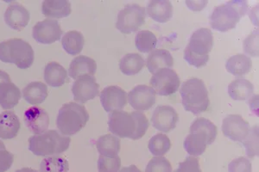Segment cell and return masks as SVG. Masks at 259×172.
<instances>
[{
    "label": "cell",
    "instance_id": "obj_10",
    "mask_svg": "<svg viewBox=\"0 0 259 172\" xmlns=\"http://www.w3.org/2000/svg\"><path fill=\"white\" fill-rule=\"evenodd\" d=\"M150 87L159 96H170L179 90L181 81L176 72L171 68L157 71L150 79Z\"/></svg>",
    "mask_w": 259,
    "mask_h": 172
},
{
    "label": "cell",
    "instance_id": "obj_11",
    "mask_svg": "<svg viewBox=\"0 0 259 172\" xmlns=\"http://www.w3.org/2000/svg\"><path fill=\"white\" fill-rule=\"evenodd\" d=\"M32 35L38 43L52 44L61 39L62 29L58 21L48 18L33 27Z\"/></svg>",
    "mask_w": 259,
    "mask_h": 172
},
{
    "label": "cell",
    "instance_id": "obj_6",
    "mask_svg": "<svg viewBox=\"0 0 259 172\" xmlns=\"http://www.w3.org/2000/svg\"><path fill=\"white\" fill-rule=\"evenodd\" d=\"M182 103L186 111L194 114L203 113L209 107L208 91L206 85L197 78L188 79L180 89Z\"/></svg>",
    "mask_w": 259,
    "mask_h": 172
},
{
    "label": "cell",
    "instance_id": "obj_37",
    "mask_svg": "<svg viewBox=\"0 0 259 172\" xmlns=\"http://www.w3.org/2000/svg\"><path fill=\"white\" fill-rule=\"evenodd\" d=\"M145 172H172V166L168 159L163 157H156L148 163Z\"/></svg>",
    "mask_w": 259,
    "mask_h": 172
},
{
    "label": "cell",
    "instance_id": "obj_2",
    "mask_svg": "<svg viewBox=\"0 0 259 172\" xmlns=\"http://www.w3.org/2000/svg\"><path fill=\"white\" fill-rule=\"evenodd\" d=\"M189 131L183 146L186 152L194 157L203 154L206 146L214 142L218 134L217 127L203 117L194 120Z\"/></svg>",
    "mask_w": 259,
    "mask_h": 172
},
{
    "label": "cell",
    "instance_id": "obj_3",
    "mask_svg": "<svg viewBox=\"0 0 259 172\" xmlns=\"http://www.w3.org/2000/svg\"><path fill=\"white\" fill-rule=\"evenodd\" d=\"M248 12L246 1L233 0L215 7L210 16V25L220 32L235 29L241 18Z\"/></svg>",
    "mask_w": 259,
    "mask_h": 172
},
{
    "label": "cell",
    "instance_id": "obj_1",
    "mask_svg": "<svg viewBox=\"0 0 259 172\" xmlns=\"http://www.w3.org/2000/svg\"><path fill=\"white\" fill-rule=\"evenodd\" d=\"M149 121L139 111L128 113L118 110L112 112L108 120L109 131L117 137L137 140L141 139L149 129Z\"/></svg>",
    "mask_w": 259,
    "mask_h": 172
},
{
    "label": "cell",
    "instance_id": "obj_14",
    "mask_svg": "<svg viewBox=\"0 0 259 172\" xmlns=\"http://www.w3.org/2000/svg\"><path fill=\"white\" fill-rule=\"evenodd\" d=\"M72 92L74 101L85 103L89 100L95 99L100 93V85L94 76H82L75 79Z\"/></svg>",
    "mask_w": 259,
    "mask_h": 172
},
{
    "label": "cell",
    "instance_id": "obj_24",
    "mask_svg": "<svg viewBox=\"0 0 259 172\" xmlns=\"http://www.w3.org/2000/svg\"><path fill=\"white\" fill-rule=\"evenodd\" d=\"M71 3L67 0H46L41 6L42 14L49 19L67 18L71 14Z\"/></svg>",
    "mask_w": 259,
    "mask_h": 172
},
{
    "label": "cell",
    "instance_id": "obj_29",
    "mask_svg": "<svg viewBox=\"0 0 259 172\" xmlns=\"http://www.w3.org/2000/svg\"><path fill=\"white\" fill-rule=\"evenodd\" d=\"M96 146L100 155L113 158L120 151V139L113 134H105L98 139Z\"/></svg>",
    "mask_w": 259,
    "mask_h": 172
},
{
    "label": "cell",
    "instance_id": "obj_21",
    "mask_svg": "<svg viewBox=\"0 0 259 172\" xmlns=\"http://www.w3.org/2000/svg\"><path fill=\"white\" fill-rule=\"evenodd\" d=\"M146 12L156 23L165 24L173 17V6L168 0H152L148 3Z\"/></svg>",
    "mask_w": 259,
    "mask_h": 172
},
{
    "label": "cell",
    "instance_id": "obj_13",
    "mask_svg": "<svg viewBox=\"0 0 259 172\" xmlns=\"http://www.w3.org/2000/svg\"><path fill=\"white\" fill-rule=\"evenodd\" d=\"M20 99V89L12 83L8 73L0 70V106L8 110L18 105Z\"/></svg>",
    "mask_w": 259,
    "mask_h": 172
},
{
    "label": "cell",
    "instance_id": "obj_41",
    "mask_svg": "<svg viewBox=\"0 0 259 172\" xmlns=\"http://www.w3.org/2000/svg\"><path fill=\"white\" fill-rule=\"evenodd\" d=\"M14 161V156L6 148L0 149V172H6L11 169Z\"/></svg>",
    "mask_w": 259,
    "mask_h": 172
},
{
    "label": "cell",
    "instance_id": "obj_20",
    "mask_svg": "<svg viewBox=\"0 0 259 172\" xmlns=\"http://www.w3.org/2000/svg\"><path fill=\"white\" fill-rule=\"evenodd\" d=\"M97 64L95 60L88 56H77L71 62L68 74L71 79H77L82 76H95Z\"/></svg>",
    "mask_w": 259,
    "mask_h": 172
},
{
    "label": "cell",
    "instance_id": "obj_36",
    "mask_svg": "<svg viewBox=\"0 0 259 172\" xmlns=\"http://www.w3.org/2000/svg\"><path fill=\"white\" fill-rule=\"evenodd\" d=\"M120 167L121 159L118 156L111 158L100 155L98 159L99 172H118Z\"/></svg>",
    "mask_w": 259,
    "mask_h": 172
},
{
    "label": "cell",
    "instance_id": "obj_44",
    "mask_svg": "<svg viewBox=\"0 0 259 172\" xmlns=\"http://www.w3.org/2000/svg\"><path fill=\"white\" fill-rule=\"evenodd\" d=\"M16 172H38L36 169H33L31 168H28V167H25V168H22V169H18V170H16Z\"/></svg>",
    "mask_w": 259,
    "mask_h": 172
},
{
    "label": "cell",
    "instance_id": "obj_38",
    "mask_svg": "<svg viewBox=\"0 0 259 172\" xmlns=\"http://www.w3.org/2000/svg\"><path fill=\"white\" fill-rule=\"evenodd\" d=\"M244 53L251 57H258V29L254 30L244 41Z\"/></svg>",
    "mask_w": 259,
    "mask_h": 172
},
{
    "label": "cell",
    "instance_id": "obj_18",
    "mask_svg": "<svg viewBox=\"0 0 259 172\" xmlns=\"http://www.w3.org/2000/svg\"><path fill=\"white\" fill-rule=\"evenodd\" d=\"M24 123L35 135L47 131L50 126V116L47 111L40 107H31L24 113Z\"/></svg>",
    "mask_w": 259,
    "mask_h": 172
},
{
    "label": "cell",
    "instance_id": "obj_16",
    "mask_svg": "<svg viewBox=\"0 0 259 172\" xmlns=\"http://www.w3.org/2000/svg\"><path fill=\"white\" fill-rule=\"evenodd\" d=\"M250 131V125L239 114H229L223 120L222 132L233 141L242 142Z\"/></svg>",
    "mask_w": 259,
    "mask_h": 172
},
{
    "label": "cell",
    "instance_id": "obj_12",
    "mask_svg": "<svg viewBox=\"0 0 259 172\" xmlns=\"http://www.w3.org/2000/svg\"><path fill=\"white\" fill-rule=\"evenodd\" d=\"M127 99L135 110H149L156 103V92L148 85H137L128 93Z\"/></svg>",
    "mask_w": 259,
    "mask_h": 172
},
{
    "label": "cell",
    "instance_id": "obj_22",
    "mask_svg": "<svg viewBox=\"0 0 259 172\" xmlns=\"http://www.w3.org/2000/svg\"><path fill=\"white\" fill-rule=\"evenodd\" d=\"M21 123L13 111H4L0 114V139L12 140L18 135Z\"/></svg>",
    "mask_w": 259,
    "mask_h": 172
},
{
    "label": "cell",
    "instance_id": "obj_35",
    "mask_svg": "<svg viewBox=\"0 0 259 172\" xmlns=\"http://www.w3.org/2000/svg\"><path fill=\"white\" fill-rule=\"evenodd\" d=\"M249 158L258 156V126H254L248 133L247 136L241 142Z\"/></svg>",
    "mask_w": 259,
    "mask_h": 172
},
{
    "label": "cell",
    "instance_id": "obj_27",
    "mask_svg": "<svg viewBox=\"0 0 259 172\" xmlns=\"http://www.w3.org/2000/svg\"><path fill=\"white\" fill-rule=\"evenodd\" d=\"M252 67V62L249 56L244 54H236L227 60L226 68L227 72L233 76L241 78L250 73Z\"/></svg>",
    "mask_w": 259,
    "mask_h": 172
},
{
    "label": "cell",
    "instance_id": "obj_30",
    "mask_svg": "<svg viewBox=\"0 0 259 172\" xmlns=\"http://www.w3.org/2000/svg\"><path fill=\"white\" fill-rule=\"evenodd\" d=\"M145 61L139 53H128L121 59L119 68L121 72L127 76H133L141 72L145 67Z\"/></svg>",
    "mask_w": 259,
    "mask_h": 172
},
{
    "label": "cell",
    "instance_id": "obj_19",
    "mask_svg": "<svg viewBox=\"0 0 259 172\" xmlns=\"http://www.w3.org/2000/svg\"><path fill=\"white\" fill-rule=\"evenodd\" d=\"M30 12L20 4L13 3L5 12L6 24L14 30L21 31L30 22Z\"/></svg>",
    "mask_w": 259,
    "mask_h": 172
},
{
    "label": "cell",
    "instance_id": "obj_26",
    "mask_svg": "<svg viewBox=\"0 0 259 172\" xmlns=\"http://www.w3.org/2000/svg\"><path fill=\"white\" fill-rule=\"evenodd\" d=\"M68 79V72L57 62H50L45 68V80L51 87H61Z\"/></svg>",
    "mask_w": 259,
    "mask_h": 172
},
{
    "label": "cell",
    "instance_id": "obj_23",
    "mask_svg": "<svg viewBox=\"0 0 259 172\" xmlns=\"http://www.w3.org/2000/svg\"><path fill=\"white\" fill-rule=\"evenodd\" d=\"M146 66L150 73H155L163 68H171L174 66V59L168 50L156 49L148 56Z\"/></svg>",
    "mask_w": 259,
    "mask_h": 172
},
{
    "label": "cell",
    "instance_id": "obj_7",
    "mask_svg": "<svg viewBox=\"0 0 259 172\" xmlns=\"http://www.w3.org/2000/svg\"><path fill=\"white\" fill-rule=\"evenodd\" d=\"M89 121V112L84 106L76 102H68L60 108L56 125L61 134L71 136L79 133Z\"/></svg>",
    "mask_w": 259,
    "mask_h": 172
},
{
    "label": "cell",
    "instance_id": "obj_40",
    "mask_svg": "<svg viewBox=\"0 0 259 172\" xmlns=\"http://www.w3.org/2000/svg\"><path fill=\"white\" fill-rule=\"evenodd\" d=\"M176 172H201L199 159L194 156H189L185 160L179 163Z\"/></svg>",
    "mask_w": 259,
    "mask_h": 172
},
{
    "label": "cell",
    "instance_id": "obj_32",
    "mask_svg": "<svg viewBox=\"0 0 259 172\" xmlns=\"http://www.w3.org/2000/svg\"><path fill=\"white\" fill-rule=\"evenodd\" d=\"M135 44L141 53H151L157 45V38L151 31L142 30L136 35Z\"/></svg>",
    "mask_w": 259,
    "mask_h": 172
},
{
    "label": "cell",
    "instance_id": "obj_8",
    "mask_svg": "<svg viewBox=\"0 0 259 172\" xmlns=\"http://www.w3.org/2000/svg\"><path fill=\"white\" fill-rule=\"evenodd\" d=\"M34 51L30 44L23 39L13 38L0 42V61L4 63L15 64L24 70L34 62Z\"/></svg>",
    "mask_w": 259,
    "mask_h": 172
},
{
    "label": "cell",
    "instance_id": "obj_25",
    "mask_svg": "<svg viewBox=\"0 0 259 172\" xmlns=\"http://www.w3.org/2000/svg\"><path fill=\"white\" fill-rule=\"evenodd\" d=\"M49 95L47 85L41 82H31L23 90V96L28 103L36 105L45 102Z\"/></svg>",
    "mask_w": 259,
    "mask_h": 172
},
{
    "label": "cell",
    "instance_id": "obj_33",
    "mask_svg": "<svg viewBox=\"0 0 259 172\" xmlns=\"http://www.w3.org/2000/svg\"><path fill=\"white\" fill-rule=\"evenodd\" d=\"M148 147L151 154H153L154 156H163L170 150V140L166 134H156L150 139Z\"/></svg>",
    "mask_w": 259,
    "mask_h": 172
},
{
    "label": "cell",
    "instance_id": "obj_5",
    "mask_svg": "<svg viewBox=\"0 0 259 172\" xmlns=\"http://www.w3.org/2000/svg\"><path fill=\"white\" fill-rule=\"evenodd\" d=\"M71 139L56 130H47L29 139V150L36 156H51L66 152L70 146Z\"/></svg>",
    "mask_w": 259,
    "mask_h": 172
},
{
    "label": "cell",
    "instance_id": "obj_31",
    "mask_svg": "<svg viewBox=\"0 0 259 172\" xmlns=\"http://www.w3.org/2000/svg\"><path fill=\"white\" fill-rule=\"evenodd\" d=\"M85 39L81 33L76 30L67 32L62 36V46L70 55H77L82 51Z\"/></svg>",
    "mask_w": 259,
    "mask_h": 172
},
{
    "label": "cell",
    "instance_id": "obj_45",
    "mask_svg": "<svg viewBox=\"0 0 259 172\" xmlns=\"http://www.w3.org/2000/svg\"><path fill=\"white\" fill-rule=\"evenodd\" d=\"M6 148V146H5V144H4L3 141L0 140V149H5Z\"/></svg>",
    "mask_w": 259,
    "mask_h": 172
},
{
    "label": "cell",
    "instance_id": "obj_4",
    "mask_svg": "<svg viewBox=\"0 0 259 172\" xmlns=\"http://www.w3.org/2000/svg\"><path fill=\"white\" fill-rule=\"evenodd\" d=\"M213 47L212 33L209 29L201 28L195 30L189 39L184 51V59L190 66L196 68L205 67L209 62L208 53Z\"/></svg>",
    "mask_w": 259,
    "mask_h": 172
},
{
    "label": "cell",
    "instance_id": "obj_42",
    "mask_svg": "<svg viewBox=\"0 0 259 172\" xmlns=\"http://www.w3.org/2000/svg\"><path fill=\"white\" fill-rule=\"evenodd\" d=\"M207 3L208 2L206 0H203V1H192V0L186 1L187 6L189 7V9L194 11V12L202 11L206 7Z\"/></svg>",
    "mask_w": 259,
    "mask_h": 172
},
{
    "label": "cell",
    "instance_id": "obj_34",
    "mask_svg": "<svg viewBox=\"0 0 259 172\" xmlns=\"http://www.w3.org/2000/svg\"><path fill=\"white\" fill-rule=\"evenodd\" d=\"M68 162L62 157H48L40 163V172H68Z\"/></svg>",
    "mask_w": 259,
    "mask_h": 172
},
{
    "label": "cell",
    "instance_id": "obj_43",
    "mask_svg": "<svg viewBox=\"0 0 259 172\" xmlns=\"http://www.w3.org/2000/svg\"><path fill=\"white\" fill-rule=\"evenodd\" d=\"M118 172H141V170L136 165H130V166L122 168V169H119Z\"/></svg>",
    "mask_w": 259,
    "mask_h": 172
},
{
    "label": "cell",
    "instance_id": "obj_17",
    "mask_svg": "<svg viewBox=\"0 0 259 172\" xmlns=\"http://www.w3.org/2000/svg\"><path fill=\"white\" fill-rule=\"evenodd\" d=\"M100 102L107 113L122 110L127 104V93L122 88L112 85L100 93Z\"/></svg>",
    "mask_w": 259,
    "mask_h": 172
},
{
    "label": "cell",
    "instance_id": "obj_9",
    "mask_svg": "<svg viewBox=\"0 0 259 172\" xmlns=\"http://www.w3.org/2000/svg\"><path fill=\"white\" fill-rule=\"evenodd\" d=\"M146 11L138 4L124 6L118 12L116 28L123 34H131L139 30L145 23Z\"/></svg>",
    "mask_w": 259,
    "mask_h": 172
},
{
    "label": "cell",
    "instance_id": "obj_39",
    "mask_svg": "<svg viewBox=\"0 0 259 172\" xmlns=\"http://www.w3.org/2000/svg\"><path fill=\"white\" fill-rule=\"evenodd\" d=\"M251 162L245 157L233 159L228 165V172H251Z\"/></svg>",
    "mask_w": 259,
    "mask_h": 172
},
{
    "label": "cell",
    "instance_id": "obj_28",
    "mask_svg": "<svg viewBox=\"0 0 259 172\" xmlns=\"http://www.w3.org/2000/svg\"><path fill=\"white\" fill-rule=\"evenodd\" d=\"M254 92V85L247 79L233 80L228 86V94L232 99L244 101L250 99Z\"/></svg>",
    "mask_w": 259,
    "mask_h": 172
},
{
    "label": "cell",
    "instance_id": "obj_15",
    "mask_svg": "<svg viewBox=\"0 0 259 172\" xmlns=\"http://www.w3.org/2000/svg\"><path fill=\"white\" fill-rule=\"evenodd\" d=\"M179 117L172 106L160 105L156 107L151 117L154 128L160 132L168 133L176 129Z\"/></svg>",
    "mask_w": 259,
    "mask_h": 172
}]
</instances>
